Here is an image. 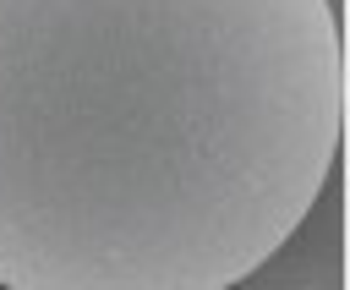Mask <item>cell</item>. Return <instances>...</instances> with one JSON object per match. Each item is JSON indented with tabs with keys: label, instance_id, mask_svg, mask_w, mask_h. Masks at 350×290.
Listing matches in <instances>:
<instances>
[{
	"label": "cell",
	"instance_id": "6da1fadb",
	"mask_svg": "<svg viewBox=\"0 0 350 290\" xmlns=\"http://www.w3.org/2000/svg\"><path fill=\"white\" fill-rule=\"evenodd\" d=\"M339 153L323 0H0L5 290H230Z\"/></svg>",
	"mask_w": 350,
	"mask_h": 290
},
{
	"label": "cell",
	"instance_id": "277c9868",
	"mask_svg": "<svg viewBox=\"0 0 350 290\" xmlns=\"http://www.w3.org/2000/svg\"><path fill=\"white\" fill-rule=\"evenodd\" d=\"M0 290H5V285H0Z\"/></svg>",
	"mask_w": 350,
	"mask_h": 290
},
{
	"label": "cell",
	"instance_id": "7a4b0ae2",
	"mask_svg": "<svg viewBox=\"0 0 350 290\" xmlns=\"http://www.w3.org/2000/svg\"><path fill=\"white\" fill-rule=\"evenodd\" d=\"M230 290H345V153L328 164L306 213Z\"/></svg>",
	"mask_w": 350,
	"mask_h": 290
},
{
	"label": "cell",
	"instance_id": "3957f363",
	"mask_svg": "<svg viewBox=\"0 0 350 290\" xmlns=\"http://www.w3.org/2000/svg\"><path fill=\"white\" fill-rule=\"evenodd\" d=\"M323 5H328V11H334V16L345 22V0H323Z\"/></svg>",
	"mask_w": 350,
	"mask_h": 290
}]
</instances>
